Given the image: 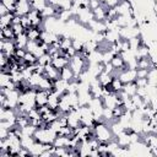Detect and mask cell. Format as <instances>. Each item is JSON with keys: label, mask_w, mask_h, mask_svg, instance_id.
<instances>
[{"label": "cell", "mask_w": 157, "mask_h": 157, "mask_svg": "<svg viewBox=\"0 0 157 157\" xmlns=\"http://www.w3.org/2000/svg\"><path fill=\"white\" fill-rule=\"evenodd\" d=\"M118 77L120 78V81L125 85V83H129V82H134L136 78H137V75H136V69H126L121 72H119Z\"/></svg>", "instance_id": "3957f363"}, {"label": "cell", "mask_w": 157, "mask_h": 157, "mask_svg": "<svg viewBox=\"0 0 157 157\" xmlns=\"http://www.w3.org/2000/svg\"><path fill=\"white\" fill-rule=\"evenodd\" d=\"M102 5V2L99 0H90V9L91 10H94L97 7H99Z\"/></svg>", "instance_id": "7402d4cb"}, {"label": "cell", "mask_w": 157, "mask_h": 157, "mask_svg": "<svg viewBox=\"0 0 157 157\" xmlns=\"http://www.w3.org/2000/svg\"><path fill=\"white\" fill-rule=\"evenodd\" d=\"M99 1H101V2H104V0H99Z\"/></svg>", "instance_id": "484cf974"}, {"label": "cell", "mask_w": 157, "mask_h": 157, "mask_svg": "<svg viewBox=\"0 0 157 157\" xmlns=\"http://www.w3.org/2000/svg\"><path fill=\"white\" fill-rule=\"evenodd\" d=\"M49 92L45 90H38L36 92V107H40L48 103Z\"/></svg>", "instance_id": "5b68a950"}, {"label": "cell", "mask_w": 157, "mask_h": 157, "mask_svg": "<svg viewBox=\"0 0 157 157\" xmlns=\"http://www.w3.org/2000/svg\"><path fill=\"white\" fill-rule=\"evenodd\" d=\"M153 1H155V2H157V0H153Z\"/></svg>", "instance_id": "4316f807"}, {"label": "cell", "mask_w": 157, "mask_h": 157, "mask_svg": "<svg viewBox=\"0 0 157 157\" xmlns=\"http://www.w3.org/2000/svg\"><path fill=\"white\" fill-rule=\"evenodd\" d=\"M123 91H124L125 93H128L130 97H131V96H134V94L136 93V91H137V86H136L135 81H134V82L125 83V85H124V87H123Z\"/></svg>", "instance_id": "7c38bea8"}, {"label": "cell", "mask_w": 157, "mask_h": 157, "mask_svg": "<svg viewBox=\"0 0 157 157\" xmlns=\"http://www.w3.org/2000/svg\"><path fill=\"white\" fill-rule=\"evenodd\" d=\"M43 76H45V77H48V78H50L53 81H56V80L60 78V70L54 67L52 64L45 65V72H44Z\"/></svg>", "instance_id": "277c9868"}, {"label": "cell", "mask_w": 157, "mask_h": 157, "mask_svg": "<svg viewBox=\"0 0 157 157\" xmlns=\"http://www.w3.org/2000/svg\"><path fill=\"white\" fill-rule=\"evenodd\" d=\"M42 28H38V27H31L28 29H26V34L28 37V40H38L40 38V34H42Z\"/></svg>", "instance_id": "9c48e42d"}, {"label": "cell", "mask_w": 157, "mask_h": 157, "mask_svg": "<svg viewBox=\"0 0 157 157\" xmlns=\"http://www.w3.org/2000/svg\"><path fill=\"white\" fill-rule=\"evenodd\" d=\"M17 49L15 39H9V40H0V52L5 53L7 56H11L15 54V50Z\"/></svg>", "instance_id": "7a4b0ae2"}, {"label": "cell", "mask_w": 157, "mask_h": 157, "mask_svg": "<svg viewBox=\"0 0 157 157\" xmlns=\"http://www.w3.org/2000/svg\"><path fill=\"white\" fill-rule=\"evenodd\" d=\"M70 64V59L65 58V56H58V58H54L52 60V65L54 67H56L58 70H61L64 69L65 66H67Z\"/></svg>", "instance_id": "ba28073f"}, {"label": "cell", "mask_w": 157, "mask_h": 157, "mask_svg": "<svg viewBox=\"0 0 157 157\" xmlns=\"http://www.w3.org/2000/svg\"><path fill=\"white\" fill-rule=\"evenodd\" d=\"M72 47H74V49H75L76 52H80L81 49H83L85 42L81 40V39H78V38H74V39H72Z\"/></svg>", "instance_id": "e0dca14e"}, {"label": "cell", "mask_w": 157, "mask_h": 157, "mask_svg": "<svg viewBox=\"0 0 157 157\" xmlns=\"http://www.w3.org/2000/svg\"><path fill=\"white\" fill-rule=\"evenodd\" d=\"M25 61L28 64V65H32V64H37L38 63V58L33 54V53H29V52H27L26 53V55H25Z\"/></svg>", "instance_id": "9a60e30c"}, {"label": "cell", "mask_w": 157, "mask_h": 157, "mask_svg": "<svg viewBox=\"0 0 157 157\" xmlns=\"http://www.w3.org/2000/svg\"><path fill=\"white\" fill-rule=\"evenodd\" d=\"M9 12H10V10L7 9V6L1 2V4H0V16H4V15H6V13H9Z\"/></svg>", "instance_id": "cb8c5ba5"}, {"label": "cell", "mask_w": 157, "mask_h": 157, "mask_svg": "<svg viewBox=\"0 0 157 157\" xmlns=\"http://www.w3.org/2000/svg\"><path fill=\"white\" fill-rule=\"evenodd\" d=\"M112 87H113V91L115 93H119L120 91H123L124 83L120 81L119 77H113V80H112Z\"/></svg>", "instance_id": "4fadbf2b"}, {"label": "cell", "mask_w": 157, "mask_h": 157, "mask_svg": "<svg viewBox=\"0 0 157 157\" xmlns=\"http://www.w3.org/2000/svg\"><path fill=\"white\" fill-rule=\"evenodd\" d=\"M148 69H136V75L137 78H146L148 75Z\"/></svg>", "instance_id": "ac0fdd59"}, {"label": "cell", "mask_w": 157, "mask_h": 157, "mask_svg": "<svg viewBox=\"0 0 157 157\" xmlns=\"http://www.w3.org/2000/svg\"><path fill=\"white\" fill-rule=\"evenodd\" d=\"M60 78H63V80L66 81V82H71V81L76 80V76H75L74 71L71 70V67L67 65V66H65L64 69L60 70ZM76 81H77V80H76Z\"/></svg>", "instance_id": "52a82bcc"}, {"label": "cell", "mask_w": 157, "mask_h": 157, "mask_svg": "<svg viewBox=\"0 0 157 157\" xmlns=\"http://www.w3.org/2000/svg\"><path fill=\"white\" fill-rule=\"evenodd\" d=\"M153 12L157 16V2H155V5H153Z\"/></svg>", "instance_id": "d4e9b609"}, {"label": "cell", "mask_w": 157, "mask_h": 157, "mask_svg": "<svg viewBox=\"0 0 157 157\" xmlns=\"http://www.w3.org/2000/svg\"><path fill=\"white\" fill-rule=\"evenodd\" d=\"M120 1L121 0H104V2H102V4H104L108 7H115Z\"/></svg>", "instance_id": "ffe728a7"}, {"label": "cell", "mask_w": 157, "mask_h": 157, "mask_svg": "<svg viewBox=\"0 0 157 157\" xmlns=\"http://www.w3.org/2000/svg\"><path fill=\"white\" fill-rule=\"evenodd\" d=\"M11 81V74H2L0 75V87H6V85Z\"/></svg>", "instance_id": "2e32d148"}, {"label": "cell", "mask_w": 157, "mask_h": 157, "mask_svg": "<svg viewBox=\"0 0 157 157\" xmlns=\"http://www.w3.org/2000/svg\"><path fill=\"white\" fill-rule=\"evenodd\" d=\"M94 132H96V137L99 141H103V142H109L110 140L115 139L110 126L107 123L94 124Z\"/></svg>", "instance_id": "6da1fadb"}, {"label": "cell", "mask_w": 157, "mask_h": 157, "mask_svg": "<svg viewBox=\"0 0 157 157\" xmlns=\"http://www.w3.org/2000/svg\"><path fill=\"white\" fill-rule=\"evenodd\" d=\"M9 132H10V130L4 129V128H0V140H5V139H7Z\"/></svg>", "instance_id": "603a6c76"}, {"label": "cell", "mask_w": 157, "mask_h": 157, "mask_svg": "<svg viewBox=\"0 0 157 157\" xmlns=\"http://www.w3.org/2000/svg\"><path fill=\"white\" fill-rule=\"evenodd\" d=\"M0 37H1V39H4V40L15 39V38H16V34H15V32H13V29H12V26H7V27L1 28Z\"/></svg>", "instance_id": "30bf717a"}, {"label": "cell", "mask_w": 157, "mask_h": 157, "mask_svg": "<svg viewBox=\"0 0 157 157\" xmlns=\"http://www.w3.org/2000/svg\"><path fill=\"white\" fill-rule=\"evenodd\" d=\"M32 10V6L28 1H18L17 5H16V11L15 13L18 15V16H25L27 15L29 11Z\"/></svg>", "instance_id": "8992f818"}, {"label": "cell", "mask_w": 157, "mask_h": 157, "mask_svg": "<svg viewBox=\"0 0 157 157\" xmlns=\"http://www.w3.org/2000/svg\"><path fill=\"white\" fill-rule=\"evenodd\" d=\"M26 53H27V50H26L25 48H17V49L15 50V55H16L17 58H25Z\"/></svg>", "instance_id": "44dd1931"}, {"label": "cell", "mask_w": 157, "mask_h": 157, "mask_svg": "<svg viewBox=\"0 0 157 157\" xmlns=\"http://www.w3.org/2000/svg\"><path fill=\"white\" fill-rule=\"evenodd\" d=\"M15 13L13 12H9L4 16H0V28H4V27H7V26H11L12 25V18H13Z\"/></svg>", "instance_id": "8fae6325"}, {"label": "cell", "mask_w": 157, "mask_h": 157, "mask_svg": "<svg viewBox=\"0 0 157 157\" xmlns=\"http://www.w3.org/2000/svg\"><path fill=\"white\" fill-rule=\"evenodd\" d=\"M135 83L137 87H146L148 85V80H147V77L146 78H136Z\"/></svg>", "instance_id": "d6986e66"}, {"label": "cell", "mask_w": 157, "mask_h": 157, "mask_svg": "<svg viewBox=\"0 0 157 157\" xmlns=\"http://www.w3.org/2000/svg\"><path fill=\"white\" fill-rule=\"evenodd\" d=\"M52 60H53L52 55H50V54H48V53H45V54H43L42 56H39V58H38V64H40V65L45 66V65L52 64Z\"/></svg>", "instance_id": "5bb4252c"}]
</instances>
